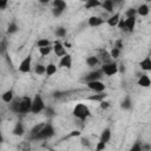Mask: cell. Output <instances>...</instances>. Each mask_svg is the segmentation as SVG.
Masks as SVG:
<instances>
[{"instance_id": "obj_1", "label": "cell", "mask_w": 151, "mask_h": 151, "mask_svg": "<svg viewBox=\"0 0 151 151\" xmlns=\"http://www.w3.org/2000/svg\"><path fill=\"white\" fill-rule=\"evenodd\" d=\"M72 114H73L74 118H77L79 120H86L91 116V110H90V107L86 104H84V103H77L73 106Z\"/></svg>"}, {"instance_id": "obj_2", "label": "cell", "mask_w": 151, "mask_h": 151, "mask_svg": "<svg viewBox=\"0 0 151 151\" xmlns=\"http://www.w3.org/2000/svg\"><path fill=\"white\" fill-rule=\"evenodd\" d=\"M100 70H101L103 74H105L107 77H113L119 72V65L114 60H111L107 63H103Z\"/></svg>"}, {"instance_id": "obj_3", "label": "cell", "mask_w": 151, "mask_h": 151, "mask_svg": "<svg viewBox=\"0 0 151 151\" xmlns=\"http://www.w3.org/2000/svg\"><path fill=\"white\" fill-rule=\"evenodd\" d=\"M45 101L41 97V94L37 93L34 97H33V100H32V110H31V113H40L41 111L45 110Z\"/></svg>"}, {"instance_id": "obj_4", "label": "cell", "mask_w": 151, "mask_h": 151, "mask_svg": "<svg viewBox=\"0 0 151 151\" xmlns=\"http://www.w3.org/2000/svg\"><path fill=\"white\" fill-rule=\"evenodd\" d=\"M86 86L90 91H92L93 93L97 92H104L106 90V85L105 83H103L100 79H96V80H91L86 83Z\"/></svg>"}, {"instance_id": "obj_5", "label": "cell", "mask_w": 151, "mask_h": 151, "mask_svg": "<svg viewBox=\"0 0 151 151\" xmlns=\"http://www.w3.org/2000/svg\"><path fill=\"white\" fill-rule=\"evenodd\" d=\"M32 100L33 98L25 96L22 98H20V104H19V113H29L32 110Z\"/></svg>"}, {"instance_id": "obj_6", "label": "cell", "mask_w": 151, "mask_h": 151, "mask_svg": "<svg viewBox=\"0 0 151 151\" xmlns=\"http://www.w3.org/2000/svg\"><path fill=\"white\" fill-rule=\"evenodd\" d=\"M18 71L20 73H29L32 71V55H26L19 64Z\"/></svg>"}, {"instance_id": "obj_7", "label": "cell", "mask_w": 151, "mask_h": 151, "mask_svg": "<svg viewBox=\"0 0 151 151\" xmlns=\"http://www.w3.org/2000/svg\"><path fill=\"white\" fill-rule=\"evenodd\" d=\"M54 134V129L52 124H45V126L41 129V131L33 138V139H47Z\"/></svg>"}, {"instance_id": "obj_8", "label": "cell", "mask_w": 151, "mask_h": 151, "mask_svg": "<svg viewBox=\"0 0 151 151\" xmlns=\"http://www.w3.org/2000/svg\"><path fill=\"white\" fill-rule=\"evenodd\" d=\"M52 46H53V52H54L55 57L61 58L63 55H65L67 53L66 52V48H65V44H63L60 40H54L53 44H52Z\"/></svg>"}, {"instance_id": "obj_9", "label": "cell", "mask_w": 151, "mask_h": 151, "mask_svg": "<svg viewBox=\"0 0 151 151\" xmlns=\"http://www.w3.org/2000/svg\"><path fill=\"white\" fill-rule=\"evenodd\" d=\"M106 22V19H103L101 17H98V15H91L88 19H87V25L92 28H96V27H99L101 25H104Z\"/></svg>"}, {"instance_id": "obj_10", "label": "cell", "mask_w": 151, "mask_h": 151, "mask_svg": "<svg viewBox=\"0 0 151 151\" xmlns=\"http://www.w3.org/2000/svg\"><path fill=\"white\" fill-rule=\"evenodd\" d=\"M59 67H64L70 70L72 67V55L70 53H66L65 55H63L59 60Z\"/></svg>"}, {"instance_id": "obj_11", "label": "cell", "mask_w": 151, "mask_h": 151, "mask_svg": "<svg viewBox=\"0 0 151 151\" xmlns=\"http://www.w3.org/2000/svg\"><path fill=\"white\" fill-rule=\"evenodd\" d=\"M137 85L140 86V87H143V88L150 87V86H151V78L149 77V74L144 73V74L139 76V78H138V80H137Z\"/></svg>"}, {"instance_id": "obj_12", "label": "cell", "mask_w": 151, "mask_h": 151, "mask_svg": "<svg viewBox=\"0 0 151 151\" xmlns=\"http://www.w3.org/2000/svg\"><path fill=\"white\" fill-rule=\"evenodd\" d=\"M120 18H122V17H120V12H114L113 14H111V15L106 19V22H105V24H107L110 27H117V25H118Z\"/></svg>"}, {"instance_id": "obj_13", "label": "cell", "mask_w": 151, "mask_h": 151, "mask_svg": "<svg viewBox=\"0 0 151 151\" xmlns=\"http://www.w3.org/2000/svg\"><path fill=\"white\" fill-rule=\"evenodd\" d=\"M136 24H137V19L136 17H127L125 18V31L126 32H133V29L136 28Z\"/></svg>"}, {"instance_id": "obj_14", "label": "cell", "mask_w": 151, "mask_h": 151, "mask_svg": "<svg viewBox=\"0 0 151 151\" xmlns=\"http://www.w3.org/2000/svg\"><path fill=\"white\" fill-rule=\"evenodd\" d=\"M114 5L116 4L113 2V0H101V8L105 12L110 13V15L114 13Z\"/></svg>"}, {"instance_id": "obj_15", "label": "cell", "mask_w": 151, "mask_h": 151, "mask_svg": "<svg viewBox=\"0 0 151 151\" xmlns=\"http://www.w3.org/2000/svg\"><path fill=\"white\" fill-rule=\"evenodd\" d=\"M139 67H140L142 71L150 72V71H151V57H150V55L144 57V58L139 61Z\"/></svg>"}, {"instance_id": "obj_16", "label": "cell", "mask_w": 151, "mask_h": 151, "mask_svg": "<svg viewBox=\"0 0 151 151\" xmlns=\"http://www.w3.org/2000/svg\"><path fill=\"white\" fill-rule=\"evenodd\" d=\"M103 77V72H101V70H96V71H92V72H90L85 78H84V80L87 83V81H91V80H96V79H100Z\"/></svg>"}, {"instance_id": "obj_17", "label": "cell", "mask_w": 151, "mask_h": 151, "mask_svg": "<svg viewBox=\"0 0 151 151\" xmlns=\"http://www.w3.org/2000/svg\"><path fill=\"white\" fill-rule=\"evenodd\" d=\"M14 98H15V97H14V91H13L12 88L6 90V91L1 94V100H2L4 103H7V104H9Z\"/></svg>"}, {"instance_id": "obj_18", "label": "cell", "mask_w": 151, "mask_h": 151, "mask_svg": "<svg viewBox=\"0 0 151 151\" xmlns=\"http://www.w3.org/2000/svg\"><path fill=\"white\" fill-rule=\"evenodd\" d=\"M106 97H107V93L104 91V92H97L96 94H91V96L86 97V99L87 100H91V101H98L99 103V101L106 99Z\"/></svg>"}, {"instance_id": "obj_19", "label": "cell", "mask_w": 151, "mask_h": 151, "mask_svg": "<svg viewBox=\"0 0 151 151\" xmlns=\"http://www.w3.org/2000/svg\"><path fill=\"white\" fill-rule=\"evenodd\" d=\"M150 13V7L147 4H140L137 7V15L139 17H147Z\"/></svg>"}, {"instance_id": "obj_20", "label": "cell", "mask_w": 151, "mask_h": 151, "mask_svg": "<svg viewBox=\"0 0 151 151\" xmlns=\"http://www.w3.org/2000/svg\"><path fill=\"white\" fill-rule=\"evenodd\" d=\"M85 63L88 67H96L99 63H100V59L97 57V55H88L86 59H85Z\"/></svg>"}, {"instance_id": "obj_21", "label": "cell", "mask_w": 151, "mask_h": 151, "mask_svg": "<svg viewBox=\"0 0 151 151\" xmlns=\"http://www.w3.org/2000/svg\"><path fill=\"white\" fill-rule=\"evenodd\" d=\"M84 7L86 9H93L97 7H101V0H88L84 2Z\"/></svg>"}, {"instance_id": "obj_22", "label": "cell", "mask_w": 151, "mask_h": 151, "mask_svg": "<svg viewBox=\"0 0 151 151\" xmlns=\"http://www.w3.org/2000/svg\"><path fill=\"white\" fill-rule=\"evenodd\" d=\"M111 136H112V133H111V129L106 127V129H104L103 132L100 133V138H99V140H101V142H104V143L107 144V143L110 142V139H111Z\"/></svg>"}, {"instance_id": "obj_23", "label": "cell", "mask_w": 151, "mask_h": 151, "mask_svg": "<svg viewBox=\"0 0 151 151\" xmlns=\"http://www.w3.org/2000/svg\"><path fill=\"white\" fill-rule=\"evenodd\" d=\"M12 133L14 134V136H24V133H25V127H24V125H22V123H17L15 125H14V127H13V130H12Z\"/></svg>"}, {"instance_id": "obj_24", "label": "cell", "mask_w": 151, "mask_h": 151, "mask_svg": "<svg viewBox=\"0 0 151 151\" xmlns=\"http://www.w3.org/2000/svg\"><path fill=\"white\" fill-rule=\"evenodd\" d=\"M57 71H58V66L55 64H53V63H50V64L46 65V73L45 74L47 77H52V76H54L57 73Z\"/></svg>"}, {"instance_id": "obj_25", "label": "cell", "mask_w": 151, "mask_h": 151, "mask_svg": "<svg viewBox=\"0 0 151 151\" xmlns=\"http://www.w3.org/2000/svg\"><path fill=\"white\" fill-rule=\"evenodd\" d=\"M45 126V123H38V124H35L31 130H29V136L32 137V138H34L40 131H41V129Z\"/></svg>"}, {"instance_id": "obj_26", "label": "cell", "mask_w": 151, "mask_h": 151, "mask_svg": "<svg viewBox=\"0 0 151 151\" xmlns=\"http://www.w3.org/2000/svg\"><path fill=\"white\" fill-rule=\"evenodd\" d=\"M19 104H20V99L19 98H14L11 103H9V110L14 113H19Z\"/></svg>"}, {"instance_id": "obj_27", "label": "cell", "mask_w": 151, "mask_h": 151, "mask_svg": "<svg viewBox=\"0 0 151 151\" xmlns=\"http://www.w3.org/2000/svg\"><path fill=\"white\" fill-rule=\"evenodd\" d=\"M38 51L41 57H47L53 51V46L50 45V46H45V47H38Z\"/></svg>"}, {"instance_id": "obj_28", "label": "cell", "mask_w": 151, "mask_h": 151, "mask_svg": "<svg viewBox=\"0 0 151 151\" xmlns=\"http://www.w3.org/2000/svg\"><path fill=\"white\" fill-rule=\"evenodd\" d=\"M52 6L55 8H60L63 11H65L67 8V4L65 0H53L52 1Z\"/></svg>"}, {"instance_id": "obj_29", "label": "cell", "mask_w": 151, "mask_h": 151, "mask_svg": "<svg viewBox=\"0 0 151 151\" xmlns=\"http://www.w3.org/2000/svg\"><path fill=\"white\" fill-rule=\"evenodd\" d=\"M120 107H122L123 110H130V109L132 107V101H131L130 97H125V98L122 100Z\"/></svg>"}, {"instance_id": "obj_30", "label": "cell", "mask_w": 151, "mask_h": 151, "mask_svg": "<svg viewBox=\"0 0 151 151\" xmlns=\"http://www.w3.org/2000/svg\"><path fill=\"white\" fill-rule=\"evenodd\" d=\"M34 73L38 74V76H42L46 73V65H42V64H37L34 66Z\"/></svg>"}, {"instance_id": "obj_31", "label": "cell", "mask_w": 151, "mask_h": 151, "mask_svg": "<svg viewBox=\"0 0 151 151\" xmlns=\"http://www.w3.org/2000/svg\"><path fill=\"white\" fill-rule=\"evenodd\" d=\"M18 31H19V26L17 25V22L12 21V22L8 24V26H7V33H8V34H14V33H17Z\"/></svg>"}, {"instance_id": "obj_32", "label": "cell", "mask_w": 151, "mask_h": 151, "mask_svg": "<svg viewBox=\"0 0 151 151\" xmlns=\"http://www.w3.org/2000/svg\"><path fill=\"white\" fill-rule=\"evenodd\" d=\"M120 52H122V50H119L118 47L113 46V47L110 50V55H111L112 60H117V59L120 57Z\"/></svg>"}, {"instance_id": "obj_33", "label": "cell", "mask_w": 151, "mask_h": 151, "mask_svg": "<svg viewBox=\"0 0 151 151\" xmlns=\"http://www.w3.org/2000/svg\"><path fill=\"white\" fill-rule=\"evenodd\" d=\"M53 42H51V40H48L47 38H41L37 41V46L38 47H45V46H50L52 45Z\"/></svg>"}, {"instance_id": "obj_34", "label": "cell", "mask_w": 151, "mask_h": 151, "mask_svg": "<svg viewBox=\"0 0 151 151\" xmlns=\"http://www.w3.org/2000/svg\"><path fill=\"white\" fill-rule=\"evenodd\" d=\"M66 34H67V29H66L65 27H58V28L55 29V35H57L58 38H65Z\"/></svg>"}, {"instance_id": "obj_35", "label": "cell", "mask_w": 151, "mask_h": 151, "mask_svg": "<svg viewBox=\"0 0 151 151\" xmlns=\"http://www.w3.org/2000/svg\"><path fill=\"white\" fill-rule=\"evenodd\" d=\"M136 15H137V8L130 7L125 12V18H127V17H136Z\"/></svg>"}, {"instance_id": "obj_36", "label": "cell", "mask_w": 151, "mask_h": 151, "mask_svg": "<svg viewBox=\"0 0 151 151\" xmlns=\"http://www.w3.org/2000/svg\"><path fill=\"white\" fill-rule=\"evenodd\" d=\"M111 106V104H110V101L109 100H106V99H104V100H101V101H99V107L101 109V110H107L109 107Z\"/></svg>"}, {"instance_id": "obj_37", "label": "cell", "mask_w": 151, "mask_h": 151, "mask_svg": "<svg viewBox=\"0 0 151 151\" xmlns=\"http://www.w3.org/2000/svg\"><path fill=\"white\" fill-rule=\"evenodd\" d=\"M105 147H106V143L99 140V142H97V144H96V146H94V150H96V151H101V150H104Z\"/></svg>"}, {"instance_id": "obj_38", "label": "cell", "mask_w": 151, "mask_h": 151, "mask_svg": "<svg viewBox=\"0 0 151 151\" xmlns=\"http://www.w3.org/2000/svg\"><path fill=\"white\" fill-rule=\"evenodd\" d=\"M63 13H64V11L60 9V8H55V7L52 8V14H53V17H55V18H59Z\"/></svg>"}, {"instance_id": "obj_39", "label": "cell", "mask_w": 151, "mask_h": 151, "mask_svg": "<svg viewBox=\"0 0 151 151\" xmlns=\"http://www.w3.org/2000/svg\"><path fill=\"white\" fill-rule=\"evenodd\" d=\"M117 27H118L119 29H122V31H125V18H120V20H119Z\"/></svg>"}, {"instance_id": "obj_40", "label": "cell", "mask_w": 151, "mask_h": 151, "mask_svg": "<svg viewBox=\"0 0 151 151\" xmlns=\"http://www.w3.org/2000/svg\"><path fill=\"white\" fill-rule=\"evenodd\" d=\"M8 1H9V0H0V9H1V11H4V9L7 7Z\"/></svg>"}, {"instance_id": "obj_41", "label": "cell", "mask_w": 151, "mask_h": 151, "mask_svg": "<svg viewBox=\"0 0 151 151\" xmlns=\"http://www.w3.org/2000/svg\"><path fill=\"white\" fill-rule=\"evenodd\" d=\"M80 134H81V132L79 130H73V131H71V133L68 134V137H79Z\"/></svg>"}, {"instance_id": "obj_42", "label": "cell", "mask_w": 151, "mask_h": 151, "mask_svg": "<svg viewBox=\"0 0 151 151\" xmlns=\"http://www.w3.org/2000/svg\"><path fill=\"white\" fill-rule=\"evenodd\" d=\"M114 46H116V47H118L119 50H122V48H123V46H124V44H123V40H122V39H118V40L116 41Z\"/></svg>"}, {"instance_id": "obj_43", "label": "cell", "mask_w": 151, "mask_h": 151, "mask_svg": "<svg viewBox=\"0 0 151 151\" xmlns=\"http://www.w3.org/2000/svg\"><path fill=\"white\" fill-rule=\"evenodd\" d=\"M41 5H48L50 2H51V0H38Z\"/></svg>"}, {"instance_id": "obj_44", "label": "cell", "mask_w": 151, "mask_h": 151, "mask_svg": "<svg viewBox=\"0 0 151 151\" xmlns=\"http://www.w3.org/2000/svg\"><path fill=\"white\" fill-rule=\"evenodd\" d=\"M131 150H132V151H134V150H142V146H139L138 144H136L134 146H132V147H131Z\"/></svg>"}, {"instance_id": "obj_45", "label": "cell", "mask_w": 151, "mask_h": 151, "mask_svg": "<svg viewBox=\"0 0 151 151\" xmlns=\"http://www.w3.org/2000/svg\"><path fill=\"white\" fill-rule=\"evenodd\" d=\"M81 1H83V2H86V1H88V0H81Z\"/></svg>"}, {"instance_id": "obj_46", "label": "cell", "mask_w": 151, "mask_h": 151, "mask_svg": "<svg viewBox=\"0 0 151 151\" xmlns=\"http://www.w3.org/2000/svg\"><path fill=\"white\" fill-rule=\"evenodd\" d=\"M117 1H118V0H113V2H114V4H116V2H117Z\"/></svg>"}, {"instance_id": "obj_47", "label": "cell", "mask_w": 151, "mask_h": 151, "mask_svg": "<svg viewBox=\"0 0 151 151\" xmlns=\"http://www.w3.org/2000/svg\"><path fill=\"white\" fill-rule=\"evenodd\" d=\"M146 2H151V0H146Z\"/></svg>"}]
</instances>
